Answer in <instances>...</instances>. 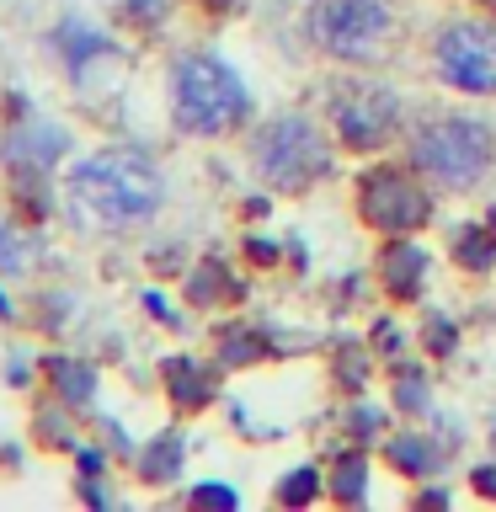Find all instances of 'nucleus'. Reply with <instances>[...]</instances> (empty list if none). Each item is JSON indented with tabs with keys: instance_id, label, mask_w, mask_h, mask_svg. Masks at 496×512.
Wrapping results in <instances>:
<instances>
[{
	"instance_id": "obj_1",
	"label": "nucleus",
	"mask_w": 496,
	"mask_h": 512,
	"mask_svg": "<svg viewBox=\"0 0 496 512\" xmlns=\"http://www.w3.org/2000/svg\"><path fill=\"white\" fill-rule=\"evenodd\" d=\"M70 208L86 214L91 224H107V230H123V224H139L160 208V171L150 155L139 150H102L91 160H80L70 171Z\"/></svg>"
},
{
	"instance_id": "obj_2",
	"label": "nucleus",
	"mask_w": 496,
	"mask_h": 512,
	"mask_svg": "<svg viewBox=\"0 0 496 512\" xmlns=\"http://www.w3.org/2000/svg\"><path fill=\"white\" fill-rule=\"evenodd\" d=\"M171 112L187 134H230V128L246 123L251 96L224 59L187 54L171 70Z\"/></svg>"
},
{
	"instance_id": "obj_3",
	"label": "nucleus",
	"mask_w": 496,
	"mask_h": 512,
	"mask_svg": "<svg viewBox=\"0 0 496 512\" xmlns=\"http://www.w3.org/2000/svg\"><path fill=\"white\" fill-rule=\"evenodd\" d=\"M411 160H416V171H427L438 187L464 192V187H475L480 176L491 171L496 134H491V123L464 118V112H454V118H432V123L416 128Z\"/></svg>"
},
{
	"instance_id": "obj_4",
	"label": "nucleus",
	"mask_w": 496,
	"mask_h": 512,
	"mask_svg": "<svg viewBox=\"0 0 496 512\" xmlns=\"http://www.w3.org/2000/svg\"><path fill=\"white\" fill-rule=\"evenodd\" d=\"M251 160L267 187L278 192H304L331 171V144L310 118H272L251 139Z\"/></svg>"
},
{
	"instance_id": "obj_5",
	"label": "nucleus",
	"mask_w": 496,
	"mask_h": 512,
	"mask_svg": "<svg viewBox=\"0 0 496 512\" xmlns=\"http://www.w3.org/2000/svg\"><path fill=\"white\" fill-rule=\"evenodd\" d=\"M304 32L331 59H368L390 38V0H310Z\"/></svg>"
},
{
	"instance_id": "obj_6",
	"label": "nucleus",
	"mask_w": 496,
	"mask_h": 512,
	"mask_svg": "<svg viewBox=\"0 0 496 512\" xmlns=\"http://www.w3.org/2000/svg\"><path fill=\"white\" fill-rule=\"evenodd\" d=\"M400 123V96L379 80H342L331 91V128L347 150H379Z\"/></svg>"
},
{
	"instance_id": "obj_7",
	"label": "nucleus",
	"mask_w": 496,
	"mask_h": 512,
	"mask_svg": "<svg viewBox=\"0 0 496 512\" xmlns=\"http://www.w3.org/2000/svg\"><path fill=\"white\" fill-rule=\"evenodd\" d=\"M438 75L454 91L470 96H496V22H454L432 43Z\"/></svg>"
},
{
	"instance_id": "obj_8",
	"label": "nucleus",
	"mask_w": 496,
	"mask_h": 512,
	"mask_svg": "<svg viewBox=\"0 0 496 512\" xmlns=\"http://www.w3.org/2000/svg\"><path fill=\"white\" fill-rule=\"evenodd\" d=\"M358 214L384 235H411L432 219V198L395 166H374L358 182Z\"/></svg>"
},
{
	"instance_id": "obj_9",
	"label": "nucleus",
	"mask_w": 496,
	"mask_h": 512,
	"mask_svg": "<svg viewBox=\"0 0 496 512\" xmlns=\"http://www.w3.org/2000/svg\"><path fill=\"white\" fill-rule=\"evenodd\" d=\"M64 150H70V139L54 123H16L6 134V166L11 171H48Z\"/></svg>"
},
{
	"instance_id": "obj_10",
	"label": "nucleus",
	"mask_w": 496,
	"mask_h": 512,
	"mask_svg": "<svg viewBox=\"0 0 496 512\" xmlns=\"http://www.w3.org/2000/svg\"><path fill=\"white\" fill-rule=\"evenodd\" d=\"M427 267H432V256L416 246V240H400V235L379 256V278H384V288H390L395 299H422Z\"/></svg>"
},
{
	"instance_id": "obj_11",
	"label": "nucleus",
	"mask_w": 496,
	"mask_h": 512,
	"mask_svg": "<svg viewBox=\"0 0 496 512\" xmlns=\"http://www.w3.org/2000/svg\"><path fill=\"white\" fill-rule=\"evenodd\" d=\"M160 379H166V390L182 411H203L214 400V374L198 358H166L160 363Z\"/></svg>"
},
{
	"instance_id": "obj_12",
	"label": "nucleus",
	"mask_w": 496,
	"mask_h": 512,
	"mask_svg": "<svg viewBox=\"0 0 496 512\" xmlns=\"http://www.w3.org/2000/svg\"><path fill=\"white\" fill-rule=\"evenodd\" d=\"M182 459H187V438L182 432H160V438L144 443L139 475L150 480V486H166V480H176V470H182Z\"/></svg>"
},
{
	"instance_id": "obj_13",
	"label": "nucleus",
	"mask_w": 496,
	"mask_h": 512,
	"mask_svg": "<svg viewBox=\"0 0 496 512\" xmlns=\"http://www.w3.org/2000/svg\"><path fill=\"white\" fill-rule=\"evenodd\" d=\"M54 48L64 54V64H70L75 75H86V64H91V59L112 54V43L102 38V32H91L86 22H59V32H54Z\"/></svg>"
},
{
	"instance_id": "obj_14",
	"label": "nucleus",
	"mask_w": 496,
	"mask_h": 512,
	"mask_svg": "<svg viewBox=\"0 0 496 512\" xmlns=\"http://www.w3.org/2000/svg\"><path fill=\"white\" fill-rule=\"evenodd\" d=\"M384 454H390V464L400 475H411V480H422L438 470V454H432V443L427 438H416V432H395L390 443H384Z\"/></svg>"
},
{
	"instance_id": "obj_15",
	"label": "nucleus",
	"mask_w": 496,
	"mask_h": 512,
	"mask_svg": "<svg viewBox=\"0 0 496 512\" xmlns=\"http://www.w3.org/2000/svg\"><path fill=\"white\" fill-rule=\"evenodd\" d=\"M48 379H54L59 400H70V406H91V395H96V368L91 363L54 358V363H48Z\"/></svg>"
},
{
	"instance_id": "obj_16",
	"label": "nucleus",
	"mask_w": 496,
	"mask_h": 512,
	"mask_svg": "<svg viewBox=\"0 0 496 512\" xmlns=\"http://www.w3.org/2000/svg\"><path fill=\"white\" fill-rule=\"evenodd\" d=\"M454 262L464 272H491L496 267V230H480V224H464L454 235Z\"/></svg>"
},
{
	"instance_id": "obj_17",
	"label": "nucleus",
	"mask_w": 496,
	"mask_h": 512,
	"mask_svg": "<svg viewBox=\"0 0 496 512\" xmlns=\"http://www.w3.org/2000/svg\"><path fill=\"white\" fill-rule=\"evenodd\" d=\"M331 496L336 502H368V464L358 454H347L342 464H336V475H331Z\"/></svg>"
},
{
	"instance_id": "obj_18",
	"label": "nucleus",
	"mask_w": 496,
	"mask_h": 512,
	"mask_svg": "<svg viewBox=\"0 0 496 512\" xmlns=\"http://www.w3.org/2000/svg\"><path fill=\"white\" fill-rule=\"evenodd\" d=\"M315 496H320V470L315 464H294V470L278 480V502L283 507H310Z\"/></svg>"
},
{
	"instance_id": "obj_19",
	"label": "nucleus",
	"mask_w": 496,
	"mask_h": 512,
	"mask_svg": "<svg viewBox=\"0 0 496 512\" xmlns=\"http://www.w3.org/2000/svg\"><path fill=\"white\" fill-rule=\"evenodd\" d=\"M187 294L198 299V304H219L224 294H240V288L230 283V272H224V262H203L198 272H192V283H187Z\"/></svg>"
},
{
	"instance_id": "obj_20",
	"label": "nucleus",
	"mask_w": 496,
	"mask_h": 512,
	"mask_svg": "<svg viewBox=\"0 0 496 512\" xmlns=\"http://www.w3.org/2000/svg\"><path fill=\"white\" fill-rule=\"evenodd\" d=\"M219 358L230 363V368H240V363H262V358H267V336H256V331H224Z\"/></svg>"
},
{
	"instance_id": "obj_21",
	"label": "nucleus",
	"mask_w": 496,
	"mask_h": 512,
	"mask_svg": "<svg viewBox=\"0 0 496 512\" xmlns=\"http://www.w3.org/2000/svg\"><path fill=\"white\" fill-rule=\"evenodd\" d=\"M395 406L400 411H427V379H422V368H395Z\"/></svg>"
},
{
	"instance_id": "obj_22",
	"label": "nucleus",
	"mask_w": 496,
	"mask_h": 512,
	"mask_svg": "<svg viewBox=\"0 0 496 512\" xmlns=\"http://www.w3.org/2000/svg\"><path fill=\"white\" fill-rule=\"evenodd\" d=\"M22 267H27V240H22V230H11L0 219V272H22Z\"/></svg>"
},
{
	"instance_id": "obj_23",
	"label": "nucleus",
	"mask_w": 496,
	"mask_h": 512,
	"mask_svg": "<svg viewBox=\"0 0 496 512\" xmlns=\"http://www.w3.org/2000/svg\"><path fill=\"white\" fill-rule=\"evenodd\" d=\"M336 379L347 384V390H363V379H368V358L358 347H342L336 352Z\"/></svg>"
},
{
	"instance_id": "obj_24",
	"label": "nucleus",
	"mask_w": 496,
	"mask_h": 512,
	"mask_svg": "<svg viewBox=\"0 0 496 512\" xmlns=\"http://www.w3.org/2000/svg\"><path fill=\"white\" fill-rule=\"evenodd\" d=\"M192 507H240V496H235V486H219V480H208V486H192V496H187Z\"/></svg>"
},
{
	"instance_id": "obj_25",
	"label": "nucleus",
	"mask_w": 496,
	"mask_h": 512,
	"mask_svg": "<svg viewBox=\"0 0 496 512\" xmlns=\"http://www.w3.org/2000/svg\"><path fill=\"white\" fill-rule=\"evenodd\" d=\"M454 320H448V315H432L427 320V352H438V358H448V352H454Z\"/></svg>"
},
{
	"instance_id": "obj_26",
	"label": "nucleus",
	"mask_w": 496,
	"mask_h": 512,
	"mask_svg": "<svg viewBox=\"0 0 496 512\" xmlns=\"http://www.w3.org/2000/svg\"><path fill=\"white\" fill-rule=\"evenodd\" d=\"M112 6H118L128 22H160V16H166V0H112Z\"/></svg>"
},
{
	"instance_id": "obj_27",
	"label": "nucleus",
	"mask_w": 496,
	"mask_h": 512,
	"mask_svg": "<svg viewBox=\"0 0 496 512\" xmlns=\"http://www.w3.org/2000/svg\"><path fill=\"white\" fill-rule=\"evenodd\" d=\"M374 347L384 352V358H400V347H406V336H400V326H395V320H379V326H374Z\"/></svg>"
},
{
	"instance_id": "obj_28",
	"label": "nucleus",
	"mask_w": 496,
	"mask_h": 512,
	"mask_svg": "<svg viewBox=\"0 0 496 512\" xmlns=\"http://www.w3.org/2000/svg\"><path fill=\"white\" fill-rule=\"evenodd\" d=\"M379 427H384V416H379L374 406H358V411H352V432H358V438H374Z\"/></svg>"
},
{
	"instance_id": "obj_29",
	"label": "nucleus",
	"mask_w": 496,
	"mask_h": 512,
	"mask_svg": "<svg viewBox=\"0 0 496 512\" xmlns=\"http://www.w3.org/2000/svg\"><path fill=\"white\" fill-rule=\"evenodd\" d=\"M470 486H475L480 496H491V502H496V464H480V470H470Z\"/></svg>"
},
{
	"instance_id": "obj_30",
	"label": "nucleus",
	"mask_w": 496,
	"mask_h": 512,
	"mask_svg": "<svg viewBox=\"0 0 496 512\" xmlns=\"http://www.w3.org/2000/svg\"><path fill=\"white\" fill-rule=\"evenodd\" d=\"M75 454H80V475H86V480L102 475V454H96V448H75Z\"/></svg>"
},
{
	"instance_id": "obj_31",
	"label": "nucleus",
	"mask_w": 496,
	"mask_h": 512,
	"mask_svg": "<svg viewBox=\"0 0 496 512\" xmlns=\"http://www.w3.org/2000/svg\"><path fill=\"white\" fill-rule=\"evenodd\" d=\"M251 256H256V262H272V256H278V246H272V240H251V246H246Z\"/></svg>"
},
{
	"instance_id": "obj_32",
	"label": "nucleus",
	"mask_w": 496,
	"mask_h": 512,
	"mask_svg": "<svg viewBox=\"0 0 496 512\" xmlns=\"http://www.w3.org/2000/svg\"><path fill=\"white\" fill-rule=\"evenodd\" d=\"M144 299H150V315H160V320H176V315H171V304L160 299V294H144Z\"/></svg>"
},
{
	"instance_id": "obj_33",
	"label": "nucleus",
	"mask_w": 496,
	"mask_h": 512,
	"mask_svg": "<svg viewBox=\"0 0 496 512\" xmlns=\"http://www.w3.org/2000/svg\"><path fill=\"white\" fill-rule=\"evenodd\" d=\"M203 6H208V11H235L240 0H203Z\"/></svg>"
},
{
	"instance_id": "obj_34",
	"label": "nucleus",
	"mask_w": 496,
	"mask_h": 512,
	"mask_svg": "<svg viewBox=\"0 0 496 512\" xmlns=\"http://www.w3.org/2000/svg\"><path fill=\"white\" fill-rule=\"evenodd\" d=\"M0 315H11V304H6V294H0Z\"/></svg>"
},
{
	"instance_id": "obj_35",
	"label": "nucleus",
	"mask_w": 496,
	"mask_h": 512,
	"mask_svg": "<svg viewBox=\"0 0 496 512\" xmlns=\"http://www.w3.org/2000/svg\"><path fill=\"white\" fill-rule=\"evenodd\" d=\"M491 230H496V208H491Z\"/></svg>"
}]
</instances>
